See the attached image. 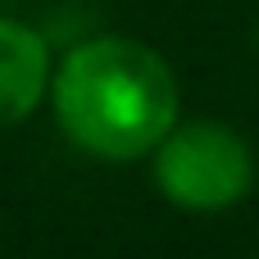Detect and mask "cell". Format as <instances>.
<instances>
[{
	"mask_svg": "<svg viewBox=\"0 0 259 259\" xmlns=\"http://www.w3.org/2000/svg\"><path fill=\"white\" fill-rule=\"evenodd\" d=\"M50 46L36 27L0 18V127L23 123L50 91Z\"/></svg>",
	"mask_w": 259,
	"mask_h": 259,
	"instance_id": "obj_3",
	"label": "cell"
},
{
	"mask_svg": "<svg viewBox=\"0 0 259 259\" xmlns=\"http://www.w3.org/2000/svg\"><path fill=\"white\" fill-rule=\"evenodd\" d=\"M50 100L73 146L118 164L155 155L182 109L168 59L132 36H91L73 46L50 77Z\"/></svg>",
	"mask_w": 259,
	"mask_h": 259,
	"instance_id": "obj_1",
	"label": "cell"
},
{
	"mask_svg": "<svg viewBox=\"0 0 259 259\" xmlns=\"http://www.w3.org/2000/svg\"><path fill=\"white\" fill-rule=\"evenodd\" d=\"M155 182L178 209L219 214L250 196L255 150L228 123L214 118L173 123V132L155 146Z\"/></svg>",
	"mask_w": 259,
	"mask_h": 259,
	"instance_id": "obj_2",
	"label": "cell"
}]
</instances>
